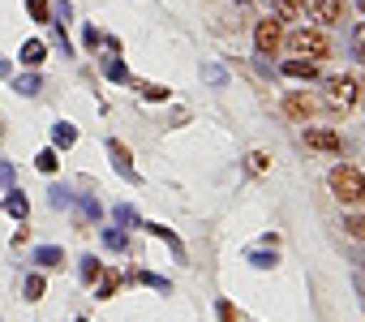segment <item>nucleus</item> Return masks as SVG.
<instances>
[{"label":"nucleus","instance_id":"nucleus-1","mask_svg":"<svg viewBox=\"0 0 365 322\" xmlns=\"http://www.w3.org/2000/svg\"><path fill=\"white\" fill-rule=\"evenodd\" d=\"M284 48L292 56H305V61H327L331 56V39L318 31V26H301L292 35H284Z\"/></svg>","mask_w":365,"mask_h":322},{"label":"nucleus","instance_id":"nucleus-2","mask_svg":"<svg viewBox=\"0 0 365 322\" xmlns=\"http://www.w3.org/2000/svg\"><path fill=\"white\" fill-rule=\"evenodd\" d=\"M327 181H331V194H335L344 207H352V202L365 198V177H361L356 168H348V164H335Z\"/></svg>","mask_w":365,"mask_h":322},{"label":"nucleus","instance_id":"nucleus-3","mask_svg":"<svg viewBox=\"0 0 365 322\" xmlns=\"http://www.w3.org/2000/svg\"><path fill=\"white\" fill-rule=\"evenodd\" d=\"M254 48H258V56H275L284 48V22L279 18H262L254 26Z\"/></svg>","mask_w":365,"mask_h":322},{"label":"nucleus","instance_id":"nucleus-4","mask_svg":"<svg viewBox=\"0 0 365 322\" xmlns=\"http://www.w3.org/2000/svg\"><path fill=\"white\" fill-rule=\"evenodd\" d=\"M327 99H331L335 108H356V99H361V82L348 78V73H335V78H327Z\"/></svg>","mask_w":365,"mask_h":322},{"label":"nucleus","instance_id":"nucleus-5","mask_svg":"<svg viewBox=\"0 0 365 322\" xmlns=\"http://www.w3.org/2000/svg\"><path fill=\"white\" fill-rule=\"evenodd\" d=\"M108 159H112V168H116L129 185H138V181H142V177H138V168H133V155H129V146H125V142L108 137Z\"/></svg>","mask_w":365,"mask_h":322},{"label":"nucleus","instance_id":"nucleus-6","mask_svg":"<svg viewBox=\"0 0 365 322\" xmlns=\"http://www.w3.org/2000/svg\"><path fill=\"white\" fill-rule=\"evenodd\" d=\"M305 9H309L314 22H322V26L344 22V0H305Z\"/></svg>","mask_w":365,"mask_h":322},{"label":"nucleus","instance_id":"nucleus-7","mask_svg":"<svg viewBox=\"0 0 365 322\" xmlns=\"http://www.w3.org/2000/svg\"><path fill=\"white\" fill-rule=\"evenodd\" d=\"M305 146H314V150H322V155H339V133L335 129H322V125H314V129H305Z\"/></svg>","mask_w":365,"mask_h":322},{"label":"nucleus","instance_id":"nucleus-8","mask_svg":"<svg viewBox=\"0 0 365 322\" xmlns=\"http://www.w3.org/2000/svg\"><path fill=\"white\" fill-rule=\"evenodd\" d=\"M0 211H5V215H14L18 224H26L31 219V198L14 185V189H5V202H0Z\"/></svg>","mask_w":365,"mask_h":322},{"label":"nucleus","instance_id":"nucleus-9","mask_svg":"<svg viewBox=\"0 0 365 322\" xmlns=\"http://www.w3.org/2000/svg\"><path fill=\"white\" fill-rule=\"evenodd\" d=\"M284 112H288L292 120H309V116L318 112V103H314L309 95H301V90H288V95H284Z\"/></svg>","mask_w":365,"mask_h":322},{"label":"nucleus","instance_id":"nucleus-10","mask_svg":"<svg viewBox=\"0 0 365 322\" xmlns=\"http://www.w3.org/2000/svg\"><path fill=\"white\" fill-rule=\"evenodd\" d=\"M279 69H284V78H292V82H314V78H318V61H305V56H292V61H284Z\"/></svg>","mask_w":365,"mask_h":322},{"label":"nucleus","instance_id":"nucleus-11","mask_svg":"<svg viewBox=\"0 0 365 322\" xmlns=\"http://www.w3.org/2000/svg\"><path fill=\"white\" fill-rule=\"evenodd\" d=\"M18 61H22L26 69H39V65L48 61V43H43V39H26V43L18 48Z\"/></svg>","mask_w":365,"mask_h":322},{"label":"nucleus","instance_id":"nucleus-12","mask_svg":"<svg viewBox=\"0 0 365 322\" xmlns=\"http://www.w3.org/2000/svg\"><path fill=\"white\" fill-rule=\"evenodd\" d=\"M73 207H78V224L82 228H95L99 219H103V207L91 198V194H82V198H73Z\"/></svg>","mask_w":365,"mask_h":322},{"label":"nucleus","instance_id":"nucleus-13","mask_svg":"<svg viewBox=\"0 0 365 322\" xmlns=\"http://www.w3.org/2000/svg\"><path fill=\"white\" fill-rule=\"evenodd\" d=\"M142 228H146L150 237H159V241H168V249L176 254V262H185V258H190V254H185V245H180V237H176V232H172L168 224H142Z\"/></svg>","mask_w":365,"mask_h":322},{"label":"nucleus","instance_id":"nucleus-14","mask_svg":"<svg viewBox=\"0 0 365 322\" xmlns=\"http://www.w3.org/2000/svg\"><path fill=\"white\" fill-rule=\"evenodd\" d=\"M31 262H35L39 271H52V266H65V249H61V245H39V249L31 254Z\"/></svg>","mask_w":365,"mask_h":322},{"label":"nucleus","instance_id":"nucleus-15","mask_svg":"<svg viewBox=\"0 0 365 322\" xmlns=\"http://www.w3.org/2000/svg\"><path fill=\"white\" fill-rule=\"evenodd\" d=\"M129 90H138L142 99H150V103H168V86H159V82H142V78H129Z\"/></svg>","mask_w":365,"mask_h":322},{"label":"nucleus","instance_id":"nucleus-16","mask_svg":"<svg viewBox=\"0 0 365 322\" xmlns=\"http://www.w3.org/2000/svg\"><path fill=\"white\" fill-rule=\"evenodd\" d=\"M14 90H18V95H26V99H35V95L43 90V78H39V69H26V73H18V78H14Z\"/></svg>","mask_w":365,"mask_h":322},{"label":"nucleus","instance_id":"nucleus-17","mask_svg":"<svg viewBox=\"0 0 365 322\" xmlns=\"http://www.w3.org/2000/svg\"><path fill=\"white\" fill-rule=\"evenodd\" d=\"M73 142H78V125H69V120H56V125H52V146H56V150H69Z\"/></svg>","mask_w":365,"mask_h":322},{"label":"nucleus","instance_id":"nucleus-18","mask_svg":"<svg viewBox=\"0 0 365 322\" xmlns=\"http://www.w3.org/2000/svg\"><path fill=\"white\" fill-rule=\"evenodd\" d=\"M129 279H133V284H142V288H155V292L172 296V284H168L163 275H155V271H129Z\"/></svg>","mask_w":365,"mask_h":322},{"label":"nucleus","instance_id":"nucleus-19","mask_svg":"<svg viewBox=\"0 0 365 322\" xmlns=\"http://www.w3.org/2000/svg\"><path fill=\"white\" fill-rule=\"evenodd\" d=\"M120 279H125V275H116V271H108V266H103V275L95 279V296H99V301H108V296H116V288H120Z\"/></svg>","mask_w":365,"mask_h":322},{"label":"nucleus","instance_id":"nucleus-20","mask_svg":"<svg viewBox=\"0 0 365 322\" xmlns=\"http://www.w3.org/2000/svg\"><path fill=\"white\" fill-rule=\"evenodd\" d=\"M78 275H82V284H95V279L103 275V262H99L95 254H82V258H78Z\"/></svg>","mask_w":365,"mask_h":322},{"label":"nucleus","instance_id":"nucleus-21","mask_svg":"<svg viewBox=\"0 0 365 322\" xmlns=\"http://www.w3.org/2000/svg\"><path fill=\"white\" fill-rule=\"evenodd\" d=\"M35 168L52 177V172L61 168V150H56V146H48V150H39V155H35Z\"/></svg>","mask_w":365,"mask_h":322},{"label":"nucleus","instance_id":"nucleus-22","mask_svg":"<svg viewBox=\"0 0 365 322\" xmlns=\"http://www.w3.org/2000/svg\"><path fill=\"white\" fill-rule=\"evenodd\" d=\"M73 198H78V194H73L69 185H52V189H48V202H52L56 211H69V207H73Z\"/></svg>","mask_w":365,"mask_h":322},{"label":"nucleus","instance_id":"nucleus-23","mask_svg":"<svg viewBox=\"0 0 365 322\" xmlns=\"http://www.w3.org/2000/svg\"><path fill=\"white\" fill-rule=\"evenodd\" d=\"M99 237H103V245H108V249H112V254H120V249H125V245H129V232H125V228H120V224H116V228H103V232H99Z\"/></svg>","mask_w":365,"mask_h":322},{"label":"nucleus","instance_id":"nucleus-24","mask_svg":"<svg viewBox=\"0 0 365 322\" xmlns=\"http://www.w3.org/2000/svg\"><path fill=\"white\" fill-rule=\"evenodd\" d=\"M22 292H26V301H39V296L48 292V279H43V271H31V275H26V284H22Z\"/></svg>","mask_w":365,"mask_h":322},{"label":"nucleus","instance_id":"nucleus-25","mask_svg":"<svg viewBox=\"0 0 365 322\" xmlns=\"http://www.w3.org/2000/svg\"><path fill=\"white\" fill-rule=\"evenodd\" d=\"M103 78H108V82H129L125 61H120V56H108V61H103Z\"/></svg>","mask_w":365,"mask_h":322},{"label":"nucleus","instance_id":"nucleus-26","mask_svg":"<svg viewBox=\"0 0 365 322\" xmlns=\"http://www.w3.org/2000/svg\"><path fill=\"white\" fill-rule=\"evenodd\" d=\"M245 168H250L254 177H262V172L271 168V155H267V150H250V155H245Z\"/></svg>","mask_w":365,"mask_h":322},{"label":"nucleus","instance_id":"nucleus-27","mask_svg":"<svg viewBox=\"0 0 365 322\" xmlns=\"http://www.w3.org/2000/svg\"><path fill=\"white\" fill-rule=\"evenodd\" d=\"M202 82H211V86H228V69H224V65H202Z\"/></svg>","mask_w":365,"mask_h":322},{"label":"nucleus","instance_id":"nucleus-28","mask_svg":"<svg viewBox=\"0 0 365 322\" xmlns=\"http://www.w3.org/2000/svg\"><path fill=\"white\" fill-rule=\"evenodd\" d=\"M116 224H120V228H142V215L125 202V207H116Z\"/></svg>","mask_w":365,"mask_h":322},{"label":"nucleus","instance_id":"nucleus-29","mask_svg":"<svg viewBox=\"0 0 365 322\" xmlns=\"http://www.w3.org/2000/svg\"><path fill=\"white\" fill-rule=\"evenodd\" d=\"M275 262H279L275 249H254V254H250V266H258V271H271Z\"/></svg>","mask_w":365,"mask_h":322},{"label":"nucleus","instance_id":"nucleus-30","mask_svg":"<svg viewBox=\"0 0 365 322\" xmlns=\"http://www.w3.org/2000/svg\"><path fill=\"white\" fill-rule=\"evenodd\" d=\"M26 14L35 22H52V5H48V0H26Z\"/></svg>","mask_w":365,"mask_h":322},{"label":"nucleus","instance_id":"nucleus-31","mask_svg":"<svg viewBox=\"0 0 365 322\" xmlns=\"http://www.w3.org/2000/svg\"><path fill=\"white\" fill-rule=\"evenodd\" d=\"M18 185V172H14V164H9V159H0V194H5V189H14Z\"/></svg>","mask_w":365,"mask_h":322},{"label":"nucleus","instance_id":"nucleus-32","mask_svg":"<svg viewBox=\"0 0 365 322\" xmlns=\"http://www.w3.org/2000/svg\"><path fill=\"white\" fill-rule=\"evenodd\" d=\"M344 232L356 237V241H365V215H348V219H344Z\"/></svg>","mask_w":365,"mask_h":322},{"label":"nucleus","instance_id":"nucleus-33","mask_svg":"<svg viewBox=\"0 0 365 322\" xmlns=\"http://www.w3.org/2000/svg\"><path fill=\"white\" fill-rule=\"evenodd\" d=\"M275 9H279V18H297L305 9V0H275Z\"/></svg>","mask_w":365,"mask_h":322},{"label":"nucleus","instance_id":"nucleus-34","mask_svg":"<svg viewBox=\"0 0 365 322\" xmlns=\"http://www.w3.org/2000/svg\"><path fill=\"white\" fill-rule=\"evenodd\" d=\"M82 43H86V48H91V52H99V48H103V43H108V39H103V35H99V31H95V26H82Z\"/></svg>","mask_w":365,"mask_h":322},{"label":"nucleus","instance_id":"nucleus-35","mask_svg":"<svg viewBox=\"0 0 365 322\" xmlns=\"http://www.w3.org/2000/svg\"><path fill=\"white\" fill-rule=\"evenodd\" d=\"M352 56L365 65V22H361V26H356V35H352Z\"/></svg>","mask_w":365,"mask_h":322},{"label":"nucleus","instance_id":"nucleus-36","mask_svg":"<svg viewBox=\"0 0 365 322\" xmlns=\"http://www.w3.org/2000/svg\"><path fill=\"white\" fill-rule=\"evenodd\" d=\"M215 318H220V322H237V309H232V301H215Z\"/></svg>","mask_w":365,"mask_h":322},{"label":"nucleus","instance_id":"nucleus-37","mask_svg":"<svg viewBox=\"0 0 365 322\" xmlns=\"http://www.w3.org/2000/svg\"><path fill=\"white\" fill-rule=\"evenodd\" d=\"M5 73H9V65H5V61H0V78H5Z\"/></svg>","mask_w":365,"mask_h":322},{"label":"nucleus","instance_id":"nucleus-38","mask_svg":"<svg viewBox=\"0 0 365 322\" xmlns=\"http://www.w3.org/2000/svg\"><path fill=\"white\" fill-rule=\"evenodd\" d=\"M356 5H361V14H365V0H356Z\"/></svg>","mask_w":365,"mask_h":322},{"label":"nucleus","instance_id":"nucleus-39","mask_svg":"<svg viewBox=\"0 0 365 322\" xmlns=\"http://www.w3.org/2000/svg\"><path fill=\"white\" fill-rule=\"evenodd\" d=\"M73 322H91V318H73Z\"/></svg>","mask_w":365,"mask_h":322},{"label":"nucleus","instance_id":"nucleus-40","mask_svg":"<svg viewBox=\"0 0 365 322\" xmlns=\"http://www.w3.org/2000/svg\"><path fill=\"white\" fill-rule=\"evenodd\" d=\"M0 137H5V129H0Z\"/></svg>","mask_w":365,"mask_h":322},{"label":"nucleus","instance_id":"nucleus-41","mask_svg":"<svg viewBox=\"0 0 365 322\" xmlns=\"http://www.w3.org/2000/svg\"><path fill=\"white\" fill-rule=\"evenodd\" d=\"M361 90H365V86H361Z\"/></svg>","mask_w":365,"mask_h":322}]
</instances>
